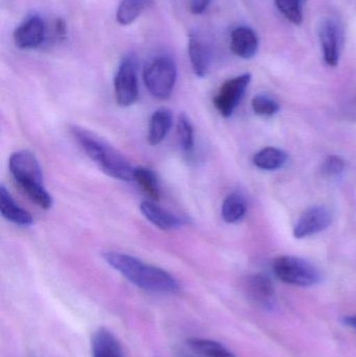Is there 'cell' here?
<instances>
[{
    "mask_svg": "<svg viewBox=\"0 0 356 357\" xmlns=\"http://www.w3.org/2000/svg\"><path fill=\"white\" fill-rule=\"evenodd\" d=\"M104 259L130 282L148 293L175 294L179 291V282L169 272L146 264L133 256L108 252L104 254Z\"/></svg>",
    "mask_w": 356,
    "mask_h": 357,
    "instance_id": "obj_1",
    "label": "cell"
},
{
    "mask_svg": "<svg viewBox=\"0 0 356 357\" xmlns=\"http://www.w3.org/2000/svg\"><path fill=\"white\" fill-rule=\"evenodd\" d=\"M71 131L79 148L105 174L116 180H133L135 167L110 144L83 128L75 127Z\"/></svg>",
    "mask_w": 356,
    "mask_h": 357,
    "instance_id": "obj_2",
    "label": "cell"
},
{
    "mask_svg": "<svg viewBox=\"0 0 356 357\" xmlns=\"http://www.w3.org/2000/svg\"><path fill=\"white\" fill-rule=\"evenodd\" d=\"M8 167L13 178L36 205L44 210L52 208V195L44 186L41 167L33 153L26 150L13 153Z\"/></svg>",
    "mask_w": 356,
    "mask_h": 357,
    "instance_id": "obj_3",
    "label": "cell"
},
{
    "mask_svg": "<svg viewBox=\"0 0 356 357\" xmlns=\"http://www.w3.org/2000/svg\"><path fill=\"white\" fill-rule=\"evenodd\" d=\"M144 81L148 91L157 100H167L173 94L177 81V66L169 56H159L146 65Z\"/></svg>",
    "mask_w": 356,
    "mask_h": 357,
    "instance_id": "obj_4",
    "label": "cell"
},
{
    "mask_svg": "<svg viewBox=\"0 0 356 357\" xmlns=\"http://www.w3.org/2000/svg\"><path fill=\"white\" fill-rule=\"evenodd\" d=\"M274 274L282 282L296 287H313L321 281V273L307 260L295 256H280L273 261Z\"/></svg>",
    "mask_w": 356,
    "mask_h": 357,
    "instance_id": "obj_5",
    "label": "cell"
},
{
    "mask_svg": "<svg viewBox=\"0 0 356 357\" xmlns=\"http://www.w3.org/2000/svg\"><path fill=\"white\" fill-rule=\"evenodd\" d=\"M138 66L135 58L127 56L121 61L114 79L115 98L121 107L135 104L139 96Z\"/></svg>",
    "mask_w": 356,
    "mask_h": 357,
    "instance_id": "obj_6",
    "label": "cell"
},
{
    "mask_svg": "<svg viewBox=\"0 0 356 357\" xmlns=\"http://www.w3.org/2000/svg\"><path fill=\"white\" fill-rule=\"evenodd\" d=\"M251 79L252 77L250 73H244L228 79L222 85L213 100L215 108L221 115L228 119L233 114L248 89Z\"/></svg>",
    "mask_w": 356,
    "mask_h": 357,
    "instance_id": "obj_7",
    "label": "cell"
},
{
    "mask_svg": "<svg viewBox=\"0 0 356 357\" xmlns=\"http://www.w3.org/2000/svg\"><path fill=\"white\" fill-rule=\"evenodd\" d=\"M332 222V213L324 206H314L301 215L294 228V236L301 239L326 230Z\"/></svg>",
    "mask_w": 356,
    "mask_h": 357,
    "instance_id": "obj_8",
    "label": "cell"
},
{
    "mask_svg": "<svg viewBox=\"0 0 356 357\" xmlns=\"http://www.w3.org/2000/svg\"><path fill=\"white\" fill-rule=\"evenodd\" d=\"M45 33L43 19L38 15H31L15 29V45L21 50H35L43 43Z\"/></svg>",
    "mask_w": 356,
    "mask_h": 357,
    "instance_id": "obj_9",
    "label": "cell"
},
{
    "mask_svg": "<svg viewBox=\"0 0 356 357\" xmlns=\"http://www.w3.org/2000/svg\"><path fill=\"white\" fill-rule=\"evenodd\" d=\"M247 296L256 305L265 310H271L276 302V291L269 277L263 274L249 276L245 282Z\"/></svg>",
    "mask_w": 356,
    "mask_h": 357,
    "instance_id": "obj_10",
    "label": "cell"
},
{
    "mask_svg": "<svg viewBox=\"0 0 356 357\" xmlns=\"http://www.w3.org/2000/svg\"><path fill=\"white\" fill-rule=\"evenodd\" d=\"M319 38L326 64L336 66L340 60V31L336 23L332 20L323 21L320 24Z\"/></svg>",
    "mask_w": 356,
    "mask_h": 357,
    "instance_id": "obj_11",
    "label": "cell"
},
{
    "mask_svg": "<svg viewBox=\"0 0 356 357\" xmlns=\"http://www.w3.org/2000/svg\"><path fill=\"white\" fill-rule=\"evenodd\" d=\"M230 47H231L232 52L240 58H253L258 50V37L250 27H236L231 33Z\"/></svg>",
    "mask_w": 356,
    "mask_h": 357,
    "instance_id": "obj_12",
    "label": "cell"
},
{
    "mask_svg": "<svg viewBox=\"0 0 356 357\" xmlns=\"http://www.w3.org/2000/svg\"><path fill=\"white\" fill-rule=\"evenodd\" d=\"M140 211L148 222L161 230H173L184 224L183 220L179 216L150 202H142L140 204Z\"/></svg>",
    "mask_w": 356,
    "mask_h": 357,
    "instance_id": "obj_13",
    "label": "cell"
},
{
    "mask_svg": "<svg viewBox=\"0 0 356 357\" xmlns=\"http://www.w3.org/2000/svg\"><path fill=\"white\" fill-rule=\"evenodd\" d=\"M0 212L6 220L18 226L29 227L33 224V216L15 202L3 185L0 187Z\"/></svg>",
    "mask_w": 356,
    "mask_h": 357,
    "instance_id": "obj_14",
    "label": "cell"
},
{
    "mask_svg": "<svg viewBox=\"0 0 356 357\" xmlns=\"http://www.w3.org/2000/svg\"><path fill=\"white\" fill-rule=\"evenodd\" d=\"M190 64L196 77H204L210 68V52L207 44L196 33H192L188 41Z\"/></svg>",
    "mask_w": 356,
    "mask_h": 357,
    "instance_id": "obj_15",
    "label": "cell"
},
{
    "mask_svg": "<svg viewBox=\"0 0 356 357\" xmlns=\"http://www.w3.org/2000/svg\"><path fill=\"white\" fill-rule=\"evenodd\" d=\"M92 357H123V348L111 331L100 328L91 340Z\"/></svg>",
    "mask_w": 356,
    "mask_h": 357,
    "instance_id": "obj_16",
    "label": "cell"
},
{
    "mask_svg": "<svg viewBox=\"0 0 356 357\" xmlns=\"http://www.w3.org/2000/svg\"><path fill=\"white\" fill-rule=\"evenodd\" d=\"M173 113L169 109H159L150 117L148 140L152 146H158L167 137L173 127Z\"/></svg>",
    "mask_w": 356,
    "mask_h": 357,
    "instance_id": "obj_17",
    "label": "cell"
},
{
    "mask_svg": "<svg viewBox=\"0 0 356 357\" xmlns=\"http://www.w3.org/2000/svg\"><path fill=\"white\" fill-rule=\"evenodd\" d=\"M288 162V154L277 148H265L255 154L253 163L263 171H277Z\"/></svg>",
    "mask_w": 356,
    "mask_h": 357,
    "instance_id": "obj_18",
    "label": "cell"
},
{
    "mask_svg": "<svg viewBox=\"0 0 356 357\" xmlns=\"http://www.w3.org/2000/svg\"><path fill=\"white\" fill-rule=\"evenodd\" d=\"M247 213V203L240 193H231L226 197L222 206V216L228 224H235L245 218Z\"/></svg>",
    "mask_w": 356,
    "mask_h": 357,
    "instance_id": "obj_19",
    "label": "cell"
},
{
    "mask_svg": "<svg viewBox=\"0 0 356 357\" xmlns=\"http://www.w3.org/2000/svg\"><path fill=\"white\" fill-rule=\"evenodd\" d=\"M188 346L196 354L207 357H235L231 351L219 342L212 340L192 337L187 340Z\"/></svg>",
    "mask_w": 356,
    "mask_h": 357,
    "instance_id": "obj_20",
    "label": "cell"
},
{
    "mask_svg": "<svg viewBox=\"0 0 356 357\" xmlns=\"http://www.w3.org/2000/svg\"><path fill=\"white\" fill-rule=\"evenodd\" d=\"M133 180L136 181L148 193L150 199L157 201L161 195L160 185H159L158 177L152 169L148 167H135L134 169Z\"/></svg>",
    "mask_w": 356,
    "mask_h": 357,
    "instance_id": "obj_21",
    "label": "cell"
},
{
    "mask_svg": "<svg viewBox=\"0 0 356 357\" xmlns=\"http://www.w3.org/2000/svg\"><path fill=\"white\" fill-rule=\"evenodd\" d=\"M148 0H123L116 12V21L123 26L132 24L144 10Z\"/></svg>",
    "mask_w": 356,
    "mask_h": 357,
    "instance_id": "obj_22",
    "label": "cell"
},
{
    "mask_svg": "<svg viewBox=\"0 0 356 357\" xmlns=\"http://www.w3.org/2000/svg\"><path fill=\"white\" fill-rule=\"evenodd\" d=\"M177 132L182 150L185 153H192L194 148V130L185 114L180 115L178 119Z\"/></svg>",
    "mask_w": 356,
    "mask_h": 357,
    "instance_id": "obj_23",
    "label": "cell"
},
{
    "mask_svg": "<svg viewBox=\"0 0 356 357\" xmlns=\"http://www.w3.org/2000/svg\"><path fill=\"white\" fill-rule=\"evenodd\" d=\"M252 109L259 116L270 117L277 114L280 110L279 104L267 94H258L252 100Z\"/></svg>",
    "mask_w": 356,
    "mask_h": 357,
    "instance_id": "obj_24",
    "label": "cell"
},
{
    "mask_svg": "<svg viewBox=\"0 0 356 357\" xmlns=\"http://www.w3.org/2000/svg\"><path fill=\"white\" fill-rule=\"evenodd\" d=\"M278 10L284 15L286 19L299 25L303 21L302 8L300 0H275Z\"/></svg>",
    "mask_w": 356,
    "mask_h": 357,
    "instance_id": "obj_25",
    "label": "cell"
},
{
    "mask_svg": "<svg viewBox=\"0 0 356 357\" xmlns=\"http://www.w3.org/2000/svg\"><path fill=\"white\" fill-rule=\"evenodd\" d=\"M322 174L326 177H338L345 169V161L339 156H330L322 163Z\"/></svg>",
    "mask_w": 356,
    "mask_h": 357,
    "instance_id": "obj_26",
    "label": "cell"
},
{
    "mask_svg": "<svg viewBox=\"0 0 356 357\" xmlns=\"http://www.w3.org/2000/svg\"><path fill=\"white\" fill-rule=\"evenodd\" d=\"M212 0H188L190 12L194 15H201L209 8Z\"/></svg>",
    "mask_w": 356,
    "mask_h": 357,
    "instance_id": "obj_27",
    "label": "cell"
},
{
    "mask_svg": "<svg viewBox=\"0 0 356 357\" xmlns=\"http://www.w3.org/2000/svg\"><path fill=\"white\" fill-rule=\"evenodd\" d=\"M343 323L347 327H350L353 331H356V314L353 316H346L343 318Z\"/></svg>",
    "mask_w": 356,
    "mask_h": 357,
    "instance_id": "obj_28",
    "label": "cell"
}]
</instances>
